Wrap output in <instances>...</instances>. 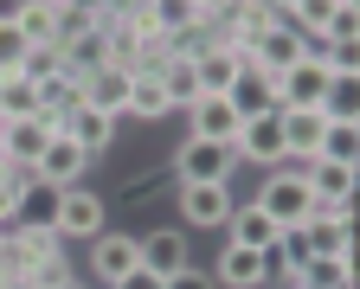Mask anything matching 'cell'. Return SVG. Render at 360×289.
Returning a JSON list of instances; mask_svg holds the SVG:
<instances>
[{"mask_svg": "<svg viewBox=\"0 0 360 289\" xmlns=\"http://www.w3.org/2000/svg\"><path fill=\"white\" fill-rule=\"evenodd\" d=\"M238 167H245V161H238L232 141H200V135H187L167 174H174V186H232Z\"/></svg>", "mask_w": 360, "mask_h": 289, "instance_id": "obj_1", "label": "cell"}, {"mask_svg": "<svg viewBox=\"0 0 360 289\" xmlns=\"http://www.w3.org/2000/svg\"><path fill=\"white\" fill-rule=\"evenodd\" d=\"M257 206H264L270 219H277V225L290 231V225H302V219L315 212V193H309V180H302V174L283 161V167H270V174L257 180Z\"/></svg>", "mask_w": 360, "mask_h": 289, "instance_id": "obj_2", "label": "cell"}, {"mask_svg": "<svg viewBox=\"0 0 360 289\" xmlns=\"http://www.w3.org/2000/svg\"><path fill=\"white\" fill-rule=\"evenodd\" d=\"M103 219H110V206H103L97 186H65V193H58V219H52V231H58V238H77V245H90V238L103 231Z\"/></svg>", "mask_w": 360, "mask_h": 289, "instance_id": "obj_3", "label": "cell"}, {"mask_svg": "<svg viewBox=\"0 0 360 289\" xmlns=\"http://www.w3.org/2000/svg\"><path fill=\"white\" fill-rule=\"evenodd\" d=\"M174 200H180V231H225L238 193L232 186H174Z\"/></svg>", "mask_w": 360, "mask_h": 289, "instance_id": "obj_4", "label": "cell"}, {"mask_svg": "<svg viewBox=\"0 0 360 289\" xmlns=\"http://www.w3.org/2000/svg\"><path fill=\"white\" fill-rule=\"evenodd\" d=\"M232 148H238V161H251V167H283L290 155H283V122H277V110H264V116H251L238 135H232Z\"/></svg>", "mask_w": 360, "mask_h": 289, "instance_id": "obj_5", "label": "cell"}, {"mask_svg": "<svg viewBox=\"0 0 360 289\" xmlns=\"http://www.w3.org/2000/svg\"><path fill=\"white\" fill-rule=\"evenodd\" d=\"M84 251H90V283H103V289H110L116 276H129L135 264H142V251H135V231H110V225H103L97 238H90Z\"/></svg>", "mask_w": 360, "mask_h": 289, "instance_id": "obj_6", "label": "cell"}, {"mask_svg": "<svg viewBox=\"0 0 360 289\" xmlns=\"http://www.w3.org/2000/svg\"><path fill=\"white\" fill-rule=\"evenodd\" d=\"M328 65L322 58H296L283 77H277V110H322V96H328Z\"/></svg>", "mask_w": 360, "mask_h": 289, "instance_id": "obj_7", "label": "cell"}, {"mask_svg": "<svg viewBox=\"0 0 360 289\" xmlns=\"http://www.w3.org/2000/svg\"><path fill=\"white\" fill-rule=\"evenodd\" d=\"M84 174H90V155L77 148V141L58 129L52 141H45V155H39V167H32V180H45V186H84Z\"/></svg>", "mask_w": 360, "mask_h": 289, "instance_id": "obj_8", "label": "cell"}, {"mask_svg": "<svg viewBox=\"0 0 360 289\" xmlns=\"http://www.w3.org/2000/svg\"><path fill=\"white\" fill-rule=\"evenodd\" d=\"M212 283H219V289H264V283H270V257L225 238V245H219V264H212Z\"/></svg>", "mask_w": 360, "mask_h": 289, "instance_id": "obj_9", "label": "cell"}, {"mask_svg": "<svg viewBox=\"0 0 360 289\" xmlns=\"http://www.w3.org/2000/svg\"><path fill=\"white\" fill-rule=\"evenodd\" d=\"M135 251H142V264H148L155 276H174V270H187V264H193V245H187V231H180V225L135 231Z\"/></svg>", "mask_w": 360, "mask_h": 289, "instance_id": "obj_10", "label": "cell"}, {"mask_svg": "<svg viewBox=\"0 0 360 289\" xmlns=\"http://www.w3.org/2000/svg\"><path fill=\"white\" fill-rule=\"evenodd\" d=\"M52 135H58V122H45V116H26V122H0V155H7V167H26V174H32Z\"/></svg>", "mask_w": 360, "mask_h": 289, "instance_id": "obj_11", "label": "cell"}, {"mask_svg": "<svg viewBox=\"0 0 360 289\" xmlns=\"http://www.w3.org/2000/svg\"><path fill=\"white\" fill-rule=\"evenodd\" d=\"M277 122H283V155H290V167H302V161L322 155V135H328V116L322 110H277Z\"/></svg>", "mask_w": 360, "mask_h": 289, "instance_id": "obj_12", "label": "cell"}, {"mask_svg": "<svg viewBox=\"0 0 360 289\" xmlns=\"http://www.w3.org/2000/svg\"><path fill=\"white\" fill-rule=\"evenodd\" d=\"M225 103H232L245 122H251V116H264V110H277V77H270V71H257V65H238L232 90H225Z\"/></svg>", "mask_w": 360, "mask_h": 289, "instance_id": "obj_13", "label": "cell"}, {"mask_svg": "<svg viewBox=\"0 0 360 289\" xmlns=\"http://www.w3.org/2000/svg\"><path fill=\"white\" fill-rule=\"evenodd\" d=\"M155 77H161V96H167V110H193L200 103V65H193V52H174V58H161L155 65Z\"/></svg>", "mask_w": 360, "mask_h": 289, "instance_id": "obj_14", "label": "cell"}, {"mask_svg": "<svg viewBox=\"0 0 360 289\" xmlns=\"http://www.w3.org/2000/svg\"><path fill=\"white\" fill-rule=\"evenodd\" d=\"M65 135L77 141V148L97 161V155H110L116 148V116H103V110H90V103H77L71 116H65Z\"/></svg>", "mask_w": 360, "mask_h": 289, "instance_id": "obj_15", "label": "cell"}, {"mask_svg": "<svg viewBox=\"0 0 360 289\" xmlns=\"http://www.w3.org/2000/svg\"><path fill=\"white\" fill-rule=\"evenodd\" d=\"M277 219H270L257 200H238L232 206V219H225V238H232V245H251V251H270V245H277Z\"/></svg>", "mask_w": 360, "mask_h": 289, "instance_id": "obj_16", "label": "cell"}, {"mask_svg": "<svg viewBox=\"0 0 360 289\" xmlns=\"http://www.w3.org/2000/svg\"><path fill=\"white\" fill-rule=\"evenodd\" d=\"M129 77H135V71H122V65L84 71V103L103 110V116H122V110H129Z\"/></svg>", "mask_w": 360, "mask_h": 289, "instance_id": "obj_17", "label": "cell"}, {"mask_svg": "<svg viewBox=\"0 0 360 289\" xmlns=\"http://www.w3.org/2000/svg\"><path fill=\"white\" fill-rule=\"evenodd\" d=\"M296 174L309 180L315 200H354V174H360V167H347V161H322V155H315V161H302Z\"/></svg>", "mask_w": 360, "mask_h": 289, "instance_id": "obj_18", "label": "cell"}, {"mask_svg": "<svg viewBox=\"0 0 360 289\" xmlns=\"http://www.w3.org/2000/svg\"><path fill=\"white\" fill-rule=\"evenodd\" d=\"M193 65H200V90L225 96L232 77H238V65H245V52H238V45H206V52H193Z\"/></svg>", "mask_w": 360, "mask_h": 289, "instance_id": "obj_19", "label": "cell"}, {"mask_svg": "<svg viewBox=\"0 0 360 289\" xmlns=\"http://www.w3.org/2000/svg\"><path fill=\"white\" fill-rule=\"evenodd\" d=\"M187 116H193V135H200V141H232V135L245 129V116L225 103V96H200Z\"/></svg>", "mask_w": 360, "mask_h": 289, "instance_id": "obj_20", "label": "cell"}, {"mask_svg": "<svg viewBox=\"0 0 360 289\" xmlns=\"http://www.w3.org/2000/svg\"><path fill=\"white\" fill-rule=\"evenodd\" d=\"M290 283L296 289H354V257H309Z\"/></svg>", "mask_w": 360, "mask_h": 289, "instance_id": "obj_21", "label": "cell"}, {"mask_svg": "<svg viewBox=\"0 0 360 289\" xmlns=\"http://www.w3.org/2000/svg\"><path fill=\"white\" fill-rule=\"evenodd\" d=\"M52 219H58V186L26 180V186H20V212H13V225H45V231H52Z\"/></svg>", "mask_w": 360, "mask_h": 289, "instance_id": "obj_22", "label": "cell"}, {"mask_svg": "<svg viewBox=\"0 0 360 289\" xmlns=\"http://www.w3.org/2000/svg\"><path fill=\"white\" fill-rule=\"evenodd\" d=\"M315 257H347L354 251V219H302Z\"/></svg>", "mask_w": 360, "mask_h": 289, "instance_id": "obj_23", "label": "cell"}, {"mask_svg": "<svg viewBox=\"0 0 360 289\" xmlns=\"http://www.w3.org/2000/svg\"><path fill=\"white\" fill-rule=\"evenodd\" d=\"M122 116H142V122H161L167 116V96H161V77L155 71H135L129 77V110Z\"/></svg>", "mask_w": 360, "mask_h": 289, "instance_id": "obj_24", "label": "cell"}, {"mask_svg": "<svg viewBox=\"0 0 360 289\" xmlns=\"http://www.w3.org/2000/svg\"><path fill=\"white\" fill-rule=\"evenodd\" d=\"M26 116H39V84L32 77H0V122H26Z\"/></svg>", "mask_w": 360, "mask_h": 289, "instance_id": "obj_25", "label": "cell"}, {"mask_svg": "<svg viewBox=\"0 0 360 289\" xmlns=\"http://www.w3.org/2000/svg\"><path fill=\"white\" fill-rule=\"evenodd\" d=\"M322 116L328 122H360V77H328V96H322Z\"/></svg>", "mask_w": 360, "mask_h": 289, "instance_id": "obj_26", "label": "cell"}, {"mask_svg": "<svg viewBox=\"0 0 360 289\" xmlns=\"http://www.w3.org/2000/svg\"><path fill=\"white\" fill-rule=\"evenodd\" d=\"M322 161H347V167H360V122H328V135H322Z\"/></svg>", "mask_w": 360, "mask_h": 289, "instance_id": "obj_27", "label": "cell"}, {"mask_svg": "<svg viewBox=\"0 0 360 289\" xmlns=\"http://www.w3.org/2000/svg\"><path fill=\"white\" fill-rule=\"evenodd\" d=\"M7 20H13V26H20L32 45H52V7H45V0H20V7H13Z\"/></svg>", "mask_w": 360, "mask_h": 289, "instance_id": "obj_28", "label": "cell"}, {"mask_svg": "<svg viewBox=\"0 0 360 289\" xmlns=\"http://www.w3.org/2000/svg\"><path fill=\"white\" fill-rule=\"evenodd\" d=\"M26 52H32V39H26L7 13H0V77H13V71L26 65Z\"/></svg>", "mask_w": 360, "mask_h": 289, "instance_id": "obj_29", "label": "cell"}, {"mask_svg": "<svg viewBox=\"0 0 360 289\" xmlns=\"http://www.w3.org/2000/svg\"><path fill=\"white\" fill-rule=\"evenodd\" d=\"M322 39H335V45H360V0H335V13H328Z\"/></svg>", "mask_w": 360, "mask_h": 289, "instance_id": "obj_30", "label": "cell"}, {"mask_svg": "<svg viewBox=\"0 0 360 289\" xmlns=\"http://www.w3.org/2000/svg\"><path fill=\"white\" fill-rule=\"evenodd\" d=\"M161 186H174V174H129V186H122V206H148Z\"/></svg>", "mask_w": 360, "mask_h": 289, "instance_id": "obj_31", "label": "cell"}, {"mask_svg": "<svg viewBox=\"0 0 360 289\" xmlns=\"http://www.w3.org/2000/svg\"><path fill=\"white\" fill-rule=\"evenodd\" d=\"M65 58H58V45H32V52H26V65H20V77H32V84H45V77H52Z\"/></svg>", "mask_w": 360, "mask_h": 289, "instance_id": "obj_32", "label": "cell"}, {"mask_svg": "<svg viewBox=\"0 0 360 289\" xmlns=\"http://www.w3.org/2000/svg\"><path fill=\"white\" fill-rule=\"evenodd\" d=\"M161 283H167V276H155L148 264H135V270H129V276H116L110 289H161Z\"/></svg>", "mask_w": 360, "mask_h": 289, "instance_id": "obj_33", "label": "cell"}, {"mask_svg": "<svg viewBox=\"0 0 360 289\" xmlns=\"http://www.w3.org/2000/svg\"><path fill=\"white\" fill-rule=\"evenodd\" d=\"M161 289H219V283H212L206 270H193V264H187V270H174V276H167Z\"/></svg>", "mask_w": 360, "mask_h": 289, "instance_id": "obj_34", "label": "cell"}, {"mask_svg": "<svg viewBox=\"0 0 360 289\" xmlns=\"http://www.w3.org/2000/svg\"><path fill=\"white\" fill-rule=\"evenodd\" d=\"M270 7H277V13H290V7H296V0H270Z\"/></svg>", "mask_w": 360, "mask_h": 289, "instance_id": "obj_35", "label": "cell"}, {"mask_svg": "<svg viewBox=\"0 0 360 289\" xmlns=\"http://www.w3.org/2000/svg\"><path fill=\"white\" fill-rule=\"evenodd\" d=\"M58 289H90V283H77V276H71V283H58Z\"/></svg>", "mask_w": 360, "mask_h": 289, "instance_id": "obj_36", "label": "cell"}, {"mask_svg": "<svg viewBox=\"0 0 360 289\" xmlns=\"http://www.w3.org/2000/svg\"><path fill=\"white\" fill-rule=\"evenodd\" d=\"M45 7H65V0H45Z\"/></svg>", "mask_w": 360, "mask_h": 289, "instance_id": "obj_37", "label": "cell"}, {"mask_svg": "<svg viewBox=\"0 0 360 289\" xmlns=\"http://www.w3.org/2000/svg\"><path fill=\"white\" fill-rule=\"evenodd\" d=\"M290 289H296V283H290Z\"/></svg>", "mask_w": 360, "mask_h": 289, "instance_id": "obj_38", "label": "cell"}]
</instances>
